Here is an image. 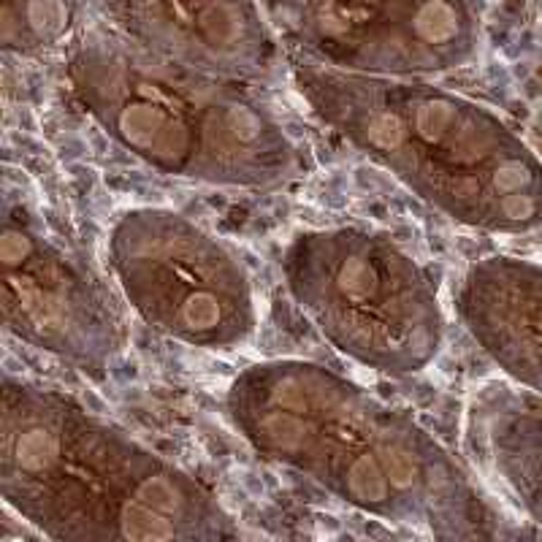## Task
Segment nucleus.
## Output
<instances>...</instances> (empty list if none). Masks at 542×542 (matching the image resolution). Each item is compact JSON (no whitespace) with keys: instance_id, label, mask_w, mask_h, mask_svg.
I'll list each match as a JSON object with an SVG mask.
<instances>
[{"instance_id":"1","label":"nucleus","mask_w":542,"mask_h":542,"mask_svg":"<svg viewBox=\"0 0 542 542\" xmlns=\"http://www.w3.org/2000/svg\"><path fill=\"white\" fill-rule=\"evenodd\" d=\"M225 415L258 456L358 513L434 537L475 524V494L448 450L410 412L326 366H247L225 391Z\"/></svg>"},{"instance_id":"2","label":"nucleus","mask_w":542,"mask_h":542,"mask_svg":"<svg viewBox=\"0 0 542 542\" xmlns=\"http://www.w3.org/2000/svg\"><path fill=\"white\" fill-rule=\"evenodd\" d=\"M0 494L49 540H234V515L174 461L74 396L6 374Z\"/></svg>"},{"instance_id":"3","label":"nucleus","mask_w":542,"mask_h":542,"mask_svg":"<svg viewBox=\"0 0 542 542\" xmlns=\"http://www.w3.org/2000/svg\"><path fill=\"white\" fill-rule=\"evenodd\" d=\"M320 120L450 220L496 234L542 223V160L494 114L434 87L301 74Z\"/></svg>"},{"instance_id":"4","label":"nucleus","mask_w":542,"mask_h":542,"mask_svg":"<svg viewBox=\"0 0 542 542\" xmlns=\"http://www.w3.org/2000/svg\"><path fill=\"white\" fill-rule=\"evenodd\" d=\"M74 87L103 133L160 174L277 187L301 169L280 122L198 68L101 44L79 55Z\"/></svg>"},{"instance_id":"5","label":"nucleus","mask_w":542,"mask_h":542,"mask_svg":"<svg viewBox=\"0 0 542 542\" xmlns=\"http://www.w3.org/2000/svg\"><path fill=\"white\" fill-rule=\"evenodd\" d=\"M282 280L304 318L342 356L383 374H415L437 358L445 315L421 263L391 236L356 225L293 236Z\"/></svg>"},{"instance_id":"6","label":"nucleus","mask_w":542,"mask_h":542,"mask_svg":"<svg viewBox=\"0 0 542 542\" xmlns=\"http://www.w3.org/2000/svg\"><path fill=\"white\" fill-rule=\"evenodd\" d=\"M109 269L147 326L198 350H234L253 337L250 274L220 239L160 206L131 209L109 231Z\"/></svg>"},{"instance_id":"7","label":"nucleus","mask_w":542,"mask_h":542,"mask_svg":"<svg viewBox=\"0 0 542 542\" xmlns=\"http://www.w3.org/2000/svg\"><path fill=\"white\" fill-rule=\"evenodd\" d=\"M0 266L3 326L19 342L95 372L120 356L125 326L106 290L25 201H6Z\"/></svg>"},{"instance_id":"8","label":"nucleus","mask_w":542,"mask_h":542,"mask_svg":"<svg viewBox=\"0 0 542 542\" xmlns=\"http://www.w3.org/2000/svg\"><path fill=\"white\" fill-rule=\"evenodd\" d=\"M296 38L334 66L410 76L456 63L467 17L458 0H271Z\"/></svg>"},{"instance_id":"9","label":"nucleus","mask_w":542,"mask_h":542,"mask_svg":"<svg viewBox=\"0 0 542 542\" xmlns=\"http://www.w3.org/2000/svg\"><path fill=\"white\" fill-rule=\"evenodd\" d=\"M103 6L171 63L217 74H258L266 63V41L244 0H103Z\"/></svg>"},{"instance_id":"10","label":"nucleus","mask_w":542,"mask_h":542,"mask_svg":"<svg viewBox=\"0 0 542 542\" xmlns=\"http://www.w3.org/2000/svg\"><path fill=\"white\" fill-rule=\"evenodd\" d=\"M456 309L480 350L515 383L542 396V266L486 258L469 266Z\"/></svg>"},{"instance_id":"11","label":"nucleus","mask_w":542,"mask_h":542,"mask_svg":"<svg viewBox=\"0 0 542 542\" xmlns=\"http://www.w3.org/2000/svg\"><path fill=\"white\" fill-rule=\"evenodd\" d=\"M488 450L502 483L542 524V407L505 404L488 421Z\"/></svg>"}]
</instances>
